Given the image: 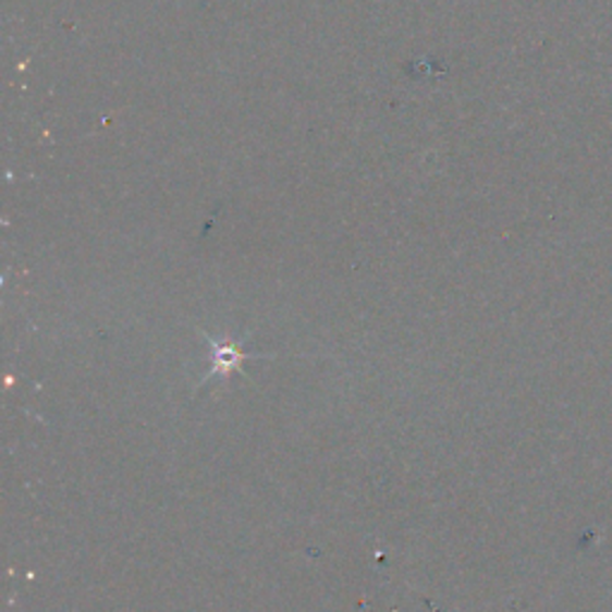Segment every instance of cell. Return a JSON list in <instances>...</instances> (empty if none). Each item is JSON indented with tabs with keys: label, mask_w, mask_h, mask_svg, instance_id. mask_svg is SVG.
I'll return each mask as SVG.
<instances>
[{
	"label": "cell",
	"mask_w": 612,
	"mask_h": 612,
	"mask_svg": "<svg viewBox=\"0 0 612 612\" xmlns=\"http://www.w3.org/2000/svg\"><path fill=\"white\" fill-rule=\"evenodd\" d=\"M211 347L216 352V366H213L216 371L235 369L242 359L249 357V354H244V350H240V345H235V342H225V345H216V342H211Z\"/></svg>",
	"instance_id": "1"
}]
</instances>
